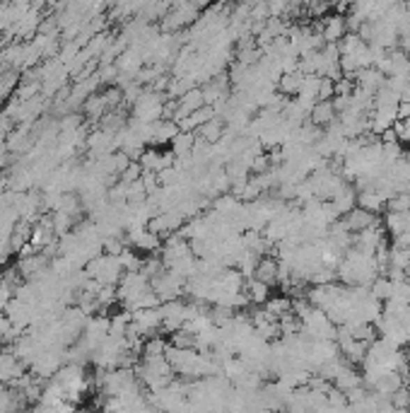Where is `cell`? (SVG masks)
I'll return each mask as SVG.
<instances>
[{
  "mask_svg": "<svg viewBox=\"0 0 410 413\" xmlns=\"http://www.w3.org/2000/svg\"><path fill=\"white\" fill-rule=\"evenodd\" d=\"M150 290H152L150 280H147L143 273H123L121 283L116 285L119 302H123L126 310H130V307H133L135 302H138L140 297H143L145 292H150Z\"/></svg>",
  "mask_w": 410,
  "mask_h": 413,
  "instance_id": "3",
  "label": "cell"
},
{
  "mask_svg": "<svg viewBox=\"0 0 410 413\" xmlns=\"http://www.w3.org/2000/svg\"><path fill=\"white\" fill-rule=\"evenodd\" d=\"M181 133V128H179L176 121H167V119H162V121L152 123V145H167L172 143V140L176 138V135Z\"/></svg>",
  "mask_w": 410,
  "mask_h": 413,
  "instance_id": "12",
  "label": "cell"
},
{
  "mask_svg": "<svg viewBox=\"0 0 410 413\" xmlns=\"http://www.w3.org/2000/svg\"><path fill=\"white\" fill-rule=\"evenodd\" d=\"M264 310H266V315L268 317H273L275 322H280L282 317H287V315H292V300L287 295H280V297H271V300L264 305Z\"/></svg>",
  "mask_w": 410,
  "mask_h": 413,
  "instance_id": "20",
  "label": "cell"
},
{
  "mask_svg": "<svg viewBox=\"0 0 410 413\" xmlns=\"http://www.w3.org/2000/svg\"><path fill=\"white\" fill-rule=\"evenodd\" d=\"M244 292H246V297H249V305H254V307L266 305V302L271 300V287H268L266 283H261V280H256V278L246 280Z\"/></svg>",
  "mask_w": 410,
  "mask_h": 413,
  "instance_id": "17",
  "label": "cell"
},
{
  "mask_svg": "<svg viewBox=\"0 0 410 413\" xmlns=\"http://www.w3.org/2000/svg\"><path fill=\"white\" fill-rule=\"evenodd\" d=\"M386 213H410V193H396L388 198Z\"/></svg>",
  "mask_w": 410,
  "mask_h": 413,
  "instance_id": "24",
  "label": "cell"
},
{
  "mask_svg": "<svg viewBox=\"0 0 410 413\" xmlns=\"http://www.w3.org/2000/svg\"><path fill=\"white\" fill-rule=\"evenodd\" d=\"M335 119H338V114H335V109H333V102H317L312 114H309V123H314V126H319V128L331 126Z\"/></svg>",
  "mask_w": 410,
  "mask_h": 413,
  "instance_id": "14",
  "label": "cell"
},
{
  "mask_svg": "<svg viewBox=\"0 0 410 413\" xmlns=\"http://www.w3.org/2000/svg\"><path fill=\"white\" fill-rule=\"evenodd\" d=\"M198 143V135L196 133H179L174 140L169 143V150L176 160H188Z\"/></svg>",
  "mask_w": 410,
  "mask_h": 413,
  "instance_id": "15",
  "label": "cell"
},
{
  "mask_svg": "<svg viewBox=\"0 0 410 413\" xmlns=\"http://www.w3.org/2000/svg\"><path fill=\"white\" fill-rule=\"evenodd\" d=\"M225 133H227V126H225V121L220 117L210 119L208 123H205L203 128H198V140H203V143L208 145H218L220 140L225 138Z\"/></svg>",
  "mask_w": 410,
  "mask_h": 413,
  "instance_id": "13",
  "label": "cell"
},
{
  "mask_svg": "<svg viewBox=\"0 0 410 413\" xmlns=\"http://www.w3.org/2000/svg\"><path fill=\"white\" fill-rule=\"evenodd\" d=\"M345 34H348V24L343 15H326L321 22V36L326 44H338Z\"/></svg>",
  "mask_w": 410,
  "mask_h": 413,
  "instance_id": "7",
  "label": "cell"
},
{
  "mask_svg": "<svg viewBox=\"0 0 410 413\" xmlns=\"http://www.w3.org/2000/svg\"><path fill=\"white\" fill-rule=\"evenodd\" d=\"M352 92H355V82L348 80V77H340L335 82V97H350Z\"/></svg>",
  "mask_w": 410,
  "mask_h": 413,
  "instance_id": "27",
  "label": "cell"
},
{
  "mask_svg": "<svg viewBox=\"0 0 410 413\" xmlns=\"http://www.w3.org/2000/svg\"><path fill=\"white\" fill-rule=\"evenodd\" d=\"M85 112H87L89 121H97L99 123V119H102L104 114L109 112V109H107V104H104V97L102 95H92L85 102Z\"/></svg>",
  "mask_w": 410,
  "mask_h": 413,
  "instance_id": "23",
  "label": "cell"
},
{
  "mask_svg": "<svg viewBox=\"0 0 410 413\" xmlns=\"http://www.w3.org/2000/svg\"><path fill=\"white\" fill-rule=\"evenodd\" d=\"M408 411H410V386H408Z\"/></svg>",
  "mask_w": 410,
  "mask_h": 413,
  "instance_id": "29",
  "label": "cell"
},
{
  "mask_svg": "<svg viewBox=\"0 0 410 413\" xmlns=\"http://www.w3.org/2000/svg\"><path fill=\"white\" fill-rule=\"evenodd\" d=\"M370 292L377 302H388L391 300V295H393V283L386 278V276H379V278L370 285Z\"/></svg>",
  "mask_w": 410,
  "mask_h": 413,
  "instance_id": "22",
  "label": "cell"
},
{
  "mask_svg": "<svg viewBox=\"0 0 410 413\" xmlns=\"http://www.w3.org/2000/svg\"><path fill=\"white\" fill-rule=\"evenodd\" d=\"M302 82H304V75L302 73H285V75H280V80H278V92H280L282 97H297L299 90H302Z\"/></svg>",
  "mask_w": 410,
  "mask_h": 413,
  "instance_id": "19",
  "label": "cell"
},
{
  "mask_svg": "<svg viewBox=\"0 0 410 413\" xmlns=\"http://www.w3.org/2000/svg\"><path fill=\"white\" fill-rule=\"evenodd\" d=\"M381 225L388 234H393V237L406 234V232H410V213H386V218H384Z\"/></svg>",
  "mask_w": 410,
  "mask_h": 413,
  "instance_id": "18",
  "label": "cell"
},
{
  "mask_svg": "<svg viewBox=\"0 0 410 413\" xmlns=\"http://www.w3.org/2000/svg\"><path fill=\"white\" fill-rule=\"evenodd\" d=\"M333 97H335V82L328 80V77H321V85H319L317 102H331Z\"/></svg>",
  "mask_w": 410,
  "mask_h": 413,
  "instance_id": "26",
  "label": "cell"
},
{
  "mask_svg": "<svg viewBox=\"0 0 410 413\" xmlns=\"http://www.w3.org/2000/svg\"><path fill=\"white\" fill-rule=\"evenodd\" d=\"M302 331L312 341H335V336H338V326H333L326 312L317 310V307L302 319Z\"/></svg>",
  "mask_w": 410,
  "mask_h": 413,
  "instance_id": "2",
  "label": "cell"
},
{
  "mask_svg": "<svg viewBox=\"0 0 410 413\" xmlns=\"http://www.w3.org/2000/svg\"><path fill=\"white\" fill-rule=\"evenodd\" d=\"M162 242H165V239H162L160 234L150 232L147 227H143V230H128V232H126V247L135 249V252H145L147 256L160 252Z\"/></svg>",
  "mask_w": 410,
  "mask_h": 413,
  "instance_id": "6",
  "label": "cell"
},
{
  "mask_svg": "<svg viewBox=\"0 0 410 413\" xmlns=\"http://www.w3.org/2000/svg\"><path fill=\"white\" fill-rule=\"evenodd\" d=\"M254 278L261 280V283H266L268 287L278 285V259H273V256H264V259L259 261V266H256Z\"/></svg>",
  "mask_w": 410,
  "mask_h": 413,
  "instance_id": "16",
  "label": "cell"
},
{
  "mask_svg": "<svg viewBox=\"0 0 410 413\" xmlns=\"http://www.w3.org/2000/svg\"><path fill=\"white\" fill-rule=\"evenodd\" d=\"M391 75H408L410 77V56L401 49L388 51V77Z\"/></svg>",
  "mask_w": 410,
  "mask_h": 413,
  "instance_id": "21",
  "label": "cell"
},
{
  "mask_svg": "<svg viewBox=\"0 0 410 413\" xmlns=\"http://www.w3.org/2000/svg\"><path fill=\"white\" fill-rule=\"evenodd\" d=\"M140 177H143V167H140V162H130L128 167H126V172L119 177L121 184H135V181H140Z\"/></svg>",
  "mask_w": 410,
  "mask_h": 413,
  "instance_id": "25",
  "label": "cell"
},
{
  "mask_svg": "<svg viewBox=\"0 0 410 413\" xmlns=\"http://www.w3.org/2000/svg\"><path fill=\"white\" fill-rule=\"evenodd\" d=\"M355 85L367 92H372V95H377V92L386 85V75H381L377 68H365V70H360L355 75Z\"/></svg>",
  "mask_w": 410,
  "mask_h": 413,
  "instance_id": "11",
  "label": "cell"
},
{
  "mask_svg": "<svg viewBox=\"0 0 410 413\" xmlns=\"http://www.w3.org/2000/svg\"><path fill=\"white\" fill-rule=\"evenodd\" d=\"M396 114H398V121H406V119H410V104L401 102L398 104V109H396Z\"/></svg>",
  "mask_w": 410,
  "mask_h": 413,
  "instance_id": "28",
  "label": "cell"
},
{
  "mask_svg": "<svg viewBox=\"0 0 410 413\" xmlns=\"http://www.w3.org/2000/svg\"><path fill=\"white\" fill-rule=\"evenodd\" d=\"M386 201H388V198L384 196L379 189L357 191V208L372 213V216H379V211H386Z\"/></svg>",
  "mask_w": 410,
  "mask_h": 413,
  "instance_id": "9",
  "label": "cell"
},
{
  "mask_svg": "<svg viewBox=\"0 0 410 413\" xmlns=\"http://www.w3.org/2000/svg\"><path fill=\"white\" fill-rule=\"evenodd\" d=\"M85 273L94 283L112 285V287H116L121 283V278H123V269H121V264H119V256H107V254L89 261L85 266Z\"/></svg>",
  "mask_w": 410,
  "mask_h": 413,
  "instance_id": "1",
  "label": "cell"
},
{
  "mask_svg": "<svg viewBox=\"0 0 410 413\" xmlns=\"http://www.w3.org/2000/svg\"><path fill=\"white\" fill-rule=\"evenodd\" d=\"M27 375V365L15 355V350H0V384L15 386Z\"/></svg>",
  "mask_w": 410,
  "mask_h": 413,
  "instance_id": "5",
  "label": "cell"
},
{
  "mask_svg": "<svg viewBox=\"0 0 410 413\" xmlns=\"http://www.w3.org/2000/svg\"><path fill=\"white\" fill-rule=\"evenodd\" d=\"M183 285L181 280L176 278L172 271H162L160 276H155V278L150 280V287L152 292H155L157 297H160V302L165 305V302H172V300H181L183 297Z\"/></svg>",
  "mask_w": 410,
  "mask_h": 413,
  "instance_id": "4",
  "label": "cell"
},
{
  "mask_svg": "<svg viewBox=\"0 0 410 413\" xmlns=\"http://www.w3.org/2000/svg\"><path fill=\"white\" fill-rule=\"evenodd\" d=\"M331 206L335 208V213H338L340 218H345L350 211H355L357 208V191L352 184H343L338 191H335V196L331 198Z\"/></svg>",
  "mask_w": 410,
  "mask_h": 413,
  "instance_id": "8",
  "label": "cell"
},
{
  "mask_svg": "<svg viewBox=\"0 0 410 413\" xmlns=\"http://www.w3.org/2000/svg\"><path fill=\"white\" fill-rule=\"evenodd\" d=\"M343 223L348 225L350 234H360V232H365L367 227L379 225V216H372V213L362 211V208H355V211H350L348 216L343 218Z\"/></svg>",
  "mask_w": 410,
  "mask_h": 413,
  "instance_id": "10",
  "label": "cell"
}]
</instances>
